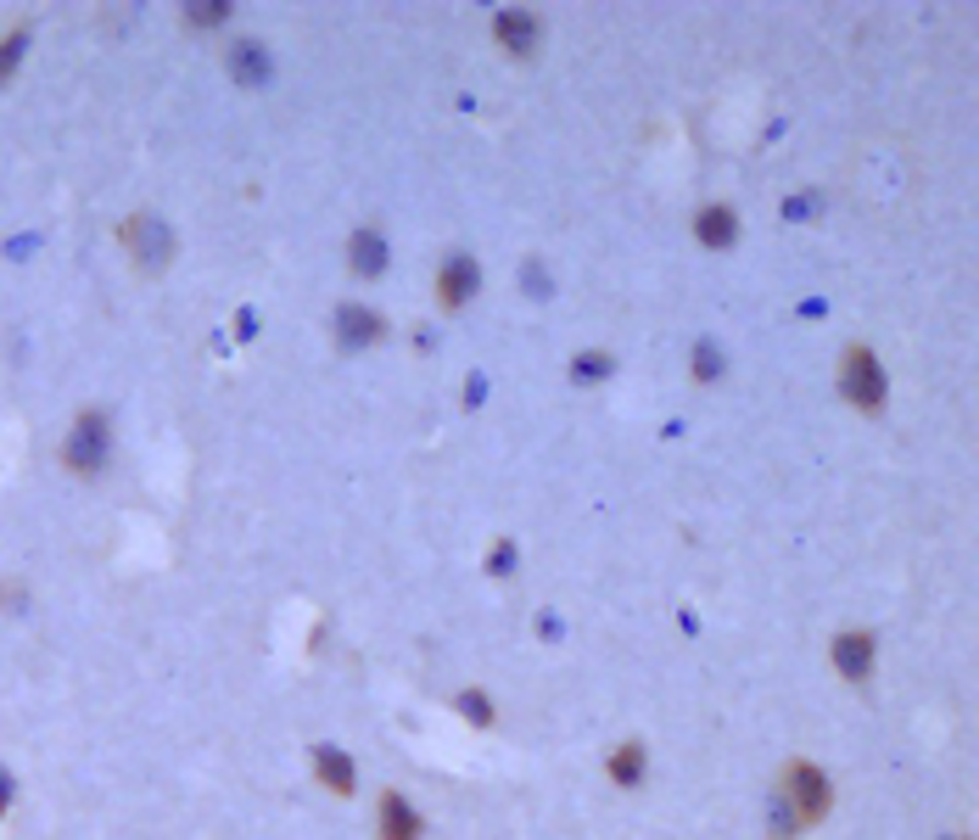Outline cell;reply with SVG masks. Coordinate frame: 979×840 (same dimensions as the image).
Returning a JSON list of instances; mask_svg holds the SVG:
<instances>
[{"instance_id":"cell-1","label":"cell","mask_w":979,"mask_h":840,"mask_svg":"<svg viewBox=\"0 0 979 840\" xmlns=\"http://www.w3.org/2000/svg\"><path fill=\"white\" fill-rule=\"evenodd\" d=\"M778 807L790 813L795 824H817V818L828 813V779H823L812 762H795L790 773H783V796H778Z\"/></svg>"},{"instance_id":"cell-2","label":"cell","mask_w":979,"mask_h":840,"mask_svg":"<svg viewBox=\"0 0 979 840\" xmlns=\"http://www.w3.org/2000/svg\"><path fill=\"white\" fill-rule=\"evenodd\" d=\"M840 387H846V398H851V404L878 409V404H885V370H878V359H873L867 348H846Z\"/></svg>"},{"instance_id":"cell-3","label":"cell","mask_w":979,"mask_h":840,"mask_svg":"<svg viewBox=\"0 0 979 840\" xmlns=\"http://www.w3.org/2000/svg\"><path fill=\"white\" fill-rule=\"evenodd\" d=\"M124 242H129L135 264H145V269H163L168 253H174V236H168V224H163L158 213H135V219L124 224Z\"/></svg>"},{"instance_id":"cell-4","label":"cell","mask_w":979,"mask_h":840,"mask_svg":"<svg viewBox=\"0 0 979 840\" xmlns=\"http://www.w3.org/2000/svg\"><path fill=\"white\" fill-rule=\"evenodd\" d=\"M102 459H107V420L84 415L73 427V438H68V465L73 471H102Z\"/></svg>"},{"instance_id":"cell-5","label":"cell","mask_w":979,"mask_h":840,"mask_svg":"<svg viewBox=\"0 0 979 840\" xmlns=\"http://www.w3.org/2000/svg\"><path fill=\"white\" fill-rule=\"evenodd\" d=\"M336 331H341V342H348V348H370V342L381 337V319H375L370 308H359V303H341V308H336Z\"/></svg>"},{"instance_id":"cell-6","label":"cell","mask_w":979,"mask_h":840,"mask_svg":"<svg viewBox=\"0 0 979 840\" xmlns=\"http://www.w3.org/2000/svg\"><path fill=\"white\" fill-rule=\"evenodd\" d=\"M470 292H476V264L470 258H448V269L436 275V298H443V308H459Z\"/></svg>"},{"instance_id":"cell-7","label":"cell","mask_w":979,"mask_h":840,"mask_svg":"<svg viewBox=\"0 0 979 840\" xmlns=\"http://www.w3.org/2000/svg\"><path fill=\"white\" fill-rule=\"evenodd\" d=\"M420 835V818L404 796H381V840H415Z\"/></svg>"},{"instance_id":"cell-8","label":"cell","mask_w":979,"mask_h":840,"mask_svg":"<svg viewBox=\"0 0 979 840\" xmlns=\"http://www.w3.org/2000/svg\"><path fill=\"white\" fill-rule=\"evenodd\" d=\"M835 662L846 678H867V662H873V639L867 633H840L835 639Z\"/></svg>"},{"instance_id":"cell-9","label":"cell","mask_w":979,"mask_h":840,"mask_svg":"<svg viewBox=\"0 0 979 840\" xmlns=\"http://www.w3.org/2000/svg\"><path fill=\"white\" fill-rule=\"evenodd\" d=\"M230 73H235L241 84H264V79H269V57L258 51L253 39H235V45H230Z\"/></svg>"},{"instance_id":"cell-10","label":"cell","mask_w":979,"mask_h":840,"mask_svg":"<svg viewBox=\"0 0 979 840\" xmlns=\"http://www.w3.org/2000/svg\"><path fill=\"white\" fill-rule=\"evenodd\" d=\"M314 773L336 790V796H348V790L359 784V779H353V762L341 757V751H330V745H325V751H314Z\"/></svg>"},{"instance_id":"cell-11","label":"cell","mask_w":979,"mask_h":840,"mask_svg":"<svg viewBox=\"0 0 979 840\" xmlns=\"http://www.w3.org/2000/svg\"><path fill=\"white\" fill-rule=\"evenodd\" d=\"M499 39L510 45V51H532L537 23H532V18H521V12H504V18H499Z\"/></svg>"},{"instance_id":"cell-12","label":"cell","mask_w":979,"mask_h":840,"mask_svg":"<svg viewBox=\"0 0 979 840\" xmlns=\"http://www.w3.org/2000/svg\"><path fill=\"white\" fill-rule=\"evenodd\" d=\"M348 253H353V269H364V275H381V258H386V253H381V236H375V230H359Z\"/></svg>"},{"instance_id":"cell-13","label":"cell","mask_w":979,"mask_h":840,"mask_svg":"<svg viewBox=\"0 0 979 840\" xmlns=\"http://www.w3.org/2000/svg\"><path fill=\"white\" fill-rule=\"evenodd\" d=\"M700 236L706 242H733V213L727 208H706L700 213Z\"/></svg>"},{"instance_id":"cell-14","label":"cell","mask_w":979,"mask_h":840,"mask_svg":"<svg viewBox=\"0 0 979 840\" xmlns=\"http://www.w3.org/2000/svg\"><path fill=\"white\" fill-rule=\"evenodd\" d=\"M610 768H616V779H639V768H644V751H639V745H621Z\"/></svg>"},{"instance_id":"cell-15","label":"cell","mask_w":979,"mask_h":840,"mask_svg":"<svg viewBox=\"0 0 979 840\" xmlns=\"http://www.w3.org/2000/svg\"><path fill=\"white\" fill-rule=\"evenodd\" d=\"M23 45H28V34L18 28V34H7V45H0V79H7L12 68H18V57H23Z\"/></svg>"},{"instance_id":"cell-16","label":"cell","mask_w":979,"mask_h":840,"mask_svg":"<svg viewBox=\"0 0 979 840\" xmlns=\"http://www.w3.org/2000/svg\"><path fill=\"white\" fill-rule=\"evenodd\" d=\"M0 813H7V779H0Z\"/></svg>"}]
</instances>
